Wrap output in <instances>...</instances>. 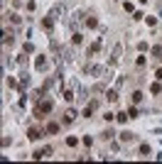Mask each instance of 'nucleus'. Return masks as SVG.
<instances>
[{
    "label": "nucleus",
    "instance_id": "nucleus-10",
    "mask_svg": "<svg viewBox=\"0 0 162 164\" xmlns=\"http://www.w3.org/2000/svg\"><path fill=\"white\" fill-rule=\"evenodd\" d=\"M142 101V93H140V91H135V93H133V103H140Z\"/></svg>",
    "mask_w": 162,
    "mask_h": 164
},
{
    "label": "nucleus",
    "instance_id": "nucleus-6",
    "mask_svg": "<svg viewBox=\"0 0 162 164\" xmlns=\"http://www.w3.org/2000/svg\"><path fill=\"white\" fill-rule=\"evenodd\" d=\"M57 130H59V125H57V122H49V125H47V132H49V135H54Z\"/></svg>",
    "mask_w": 162,
    "mask_h": 164
},
{
    "label": "nucleus",
    "instance_id": "nucleus-3",
    "mask_svg": "<svg viewBox=\"0 0 162 164\" xmlns=\"http://www.w3.org/2000/svg\"><path fill=\"white\" fill-rule=\"evenodd\" d=\"M27 137H30V140H40V137H42V132L37 130V127H30V130H27Z\"/></svg>",
    "mask_w": 162,
    "mask_h": 164
},
{
    "label": "nucleus",
    "instance_id": "nucleus-11",
    "mask_svg": "<svg viewBox=\"0 0 162 164\" xmlns=\"http://www.w3.org/2000/svg\"><path fill=\"white\" fill-rule=\"evenodd\" d=\"M140 154H142V157L150 154V147H148V144H142V147H140Z\"/></svg>",
    "mask_w": 162,
    "mask_h": 164
},
{
    "label": "nucleus",
    "instance_id": "nucleus-9",
    "mask_svg": "<svg viewBox=\"0 0 162 164\" xmlns=\"http://www.w3.org/2000/svg\"><path fill=\"white\" fill-rule=\"evenodd\" d=\"M106 98H108V101H111V103H113V101L118 98V93H116V91H108V93H106Z\"/></svg>",
    "mask_w": 162,
    "mask_h": 164
},
{
    "label": "nucleus",
    "instance_id": "nucleus-2",
    "mask_svg": "<svg viewBox=\"0 0 162 164\" xmlns=\"http://www.w3.org/2000/svg\"><path fill=\"white\" fill-rule=\"evenodd\" d=\"M52 108H54V103H52V101H42V103L37 105V118H42V113H49Z\"/></svg>",
    "mask_w": 162,
    "mask_h": 164
},
{
    "label": "nucleus",
    "instance_id": "nucleus-1",
    "mask_svg": "<svg viewBox=\"0 0 162 164\" xmlns=\"http://www.w3.org/2000/svg\"><path fill=\"white\" fill-rule=\"evenodd\" d=\"M64 10H66V5H64V3H57V5H54V8L49 10V15H47V17H52V20H54V17L64 15Z\"/></svg>",
    "mask_w": 162,
    "mask_h": 164
},
{
    "label": "nucleus",
    "instance_id": "nucleus-4",
    "mask_svg": "<svg viewBox=\"0 0 162 164\" xmlns=\"http://www.w3.org/2000/svg\"><path fill=\"white\" fill-rule=\"evenodd\" d=\"M120 51H123V47H120V44H118V47H116V49H113V57H111V61H113V64H116V61H118V59H120Z\"/></svg>",
    "mask_w": 162,
    "mask_h": 164
},
{
    "label": "nucleus",
    "instance_id": "nucleus-8",
    "mask_svg": "<svg viewBox=\"0 0 162 164\" xmlns=\"http://www.w3.org/2000/svg\"><path fill=\"white\" fill-rule=\"evenodd\" d=\"M133 137H135L133 132H120V140H123V142H128V140H133Z\"/></svg>",
    "mask_w": 162,
    "mask_h": 164
},
{
    "label": "nucleus",
    "instance_id": "nucleus-5",
    "mask_svg": "<svg viewBox=\"0 0 162 164\" xmlns=\"http://www.w3.org/2000/svg\"><path fill=\"white\" fill-rule=\"evenodd\" d=\"M34 66H37V69H44V66H47V59H44V57H37V61H34Z\"/></svg>",
    "mask_w": 162,
    "mask_h": 164
},
{
    "label": "nucleus",
    "instance_id": "nucleus-7",
    "mask_svg": "<svg viewBox=\"0 0 162 164\" xmlns=\"http://www.w3.org/2000/svg\"><path fill=\"white\" fill-rule=\"evenodd\" d=\"M74 118H76V113H74V110H66V115H64V122H71Z\"/></svg>",
    "mask_w": 162,
    "mask_h": 164
}]
</instances>
